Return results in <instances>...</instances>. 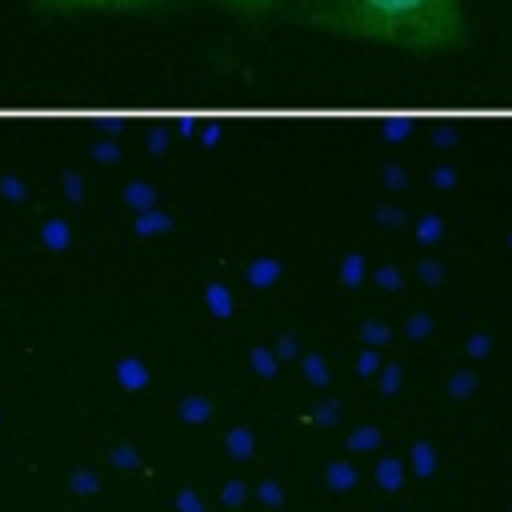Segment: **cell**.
Wrapping results in <instances>:
<instances>
[{
    "mask_svg": "<svg viewBox=\"0 0 512 512\" xmlns=\"http://www.w3.org/2000/svg\"><path fill=\"white\" fill-rule=\"evenodd\" d=\"M320 28L408 52H444L464 40L460 0H304Z\"/></svg>",
    "mask_w": 512,
    "mask_h": 512,
    "instance_id": "obj_1",
    "label": "cell"
},
{
    "mask_svg": "<svg viewBox=\"0 0 512 512\" xmlns=\"http://www.w3.org/2000/svg\"><path fill=\"white\" fill-rule=\"evenodd\" d=\"M40 8H56V12H128V8H148L160 0H32Z\"/></svg>",
    "mask_w": 512,
    "mask_h": 512,
    "instance_id": "obj_2",
    "label": "cell"
},
{
    "mask_svg": "<svg viewBox=\"0 0 512 512\" xmlns=\"http://www.w3.org/2000/svg\"><path fill=\"white\" fill-rule=\"evenodd\" d=\"M228 12H240V16H256V12H268V8H280L284 0H212Z\"/></svg>",
    "mask_w": 512,
    "mask_h": 512,
    "instance_id": "obj_3",
    "label": "cell"
}]
</instances>
